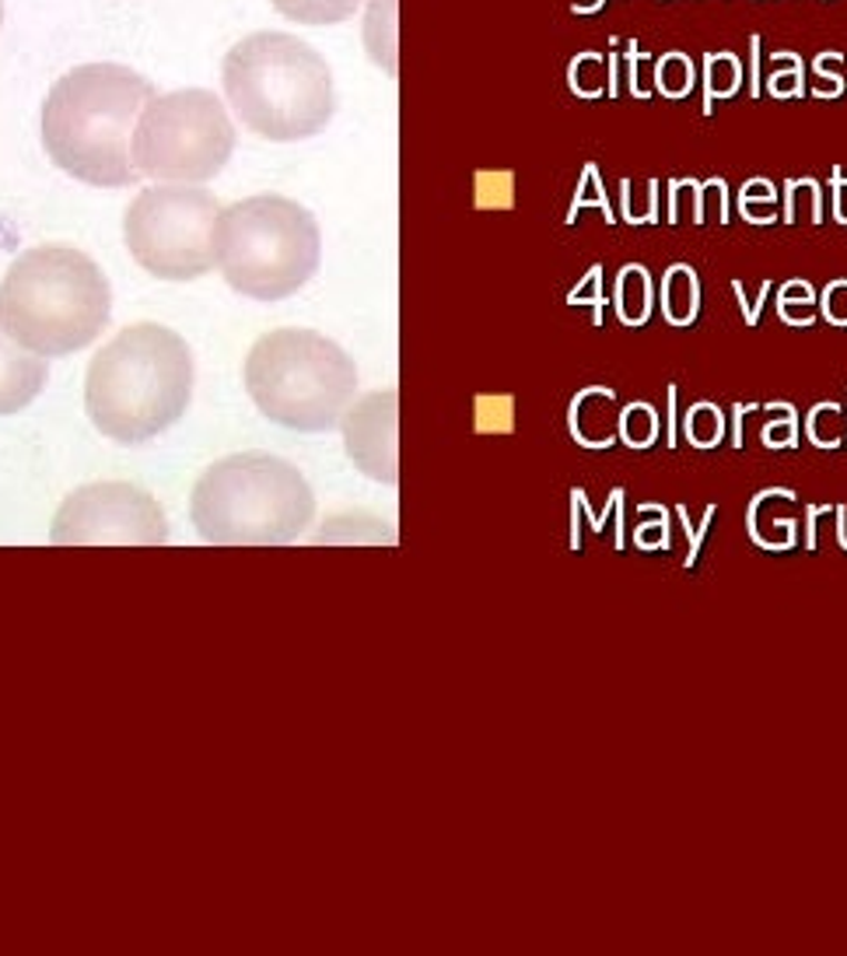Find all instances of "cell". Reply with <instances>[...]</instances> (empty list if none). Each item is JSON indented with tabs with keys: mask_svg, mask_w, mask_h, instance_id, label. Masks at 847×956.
<instances>
[{
	"mask_svg": "<svg viewBox=\"0 0 847 956\" xmlns=\"http://www.w3.org/2000/svg\"><path fill=\"white\" fill-rule=\"evenodd\" d=\"M641 60H644L641 46L631 39V42H627V88H631L634 99H648V95H651V91L641 85Z\"/></svg>",
	"mask_w": 847,
	"mask_h": 956,
	"instance_id": "23",
	"label": "cell"
},
{
	"mask_svg": "<svg viewBox=\"0 0 847 956\" xmlns=\"http://www.w3.org/2000/svg\"><path fill=\"white\" fill-rule=\"evenodd\" d=\"M112 316V288L91 256L70 246L21 253L0 280V326L39 357L85 351Z\"/></svg>",
	"mask_w": 847,
	"mask_h": 956,
	"instance_id": "3",
	"label": "cell"
},
{
	"mask_svg": "<svg viewBox=\"0 0 847 956\" xmlns=\"http://www.w3.org/2000/svg\"><path fill=\"white\" fill-rule=\"evenodd\" d=\"M656 88L666 95V99H687V95L693 91V63L687 53L672 50L666 53L659 63H656Z\"/></svg>",
	"mask_w": 847,
	"mask_h": 956,
	"instance_id": "18",
	"label": "cell"
},
{
	"mask_svg": "<svg viewBox=\"0 0 847 956\" xmlns=\"http://www.w3.org/2000/svg\"><path fill=\"white\" fill-rule=\"evenodd\" d=\"M757 204H767V207L778 204V189H774L767 179H749V183L742 186V194H739V207H742V214H746V210H754Z\"/></svg>",
	"mask_w": 847,
	"mask_h": 956,
	"instance_id": "22",
	"label": "cell"
},
{
	"mask_svg": "<svg viewBox=\"0 0 847 956\" xmlns=\"http://www.w3.org/2000/svg\"><path fill=\"white\" fill-rule=\"evenodd\" d=\"M189 515L197 533L217 546H284L316 519V494L287 460L238 452L200 476Z\"/></svg>",
	"mask_w": 847,
	"mask_h": 956,
	"instance_id": "4",
	"label": "cell"
},
{
	"mask_svg": "<svg viewBox=\"0 0 847 956\" xmlns=\"http://www.w3.org/2000/svg\"><path fill=\"white\" fill-rule=\"evenodd\" d=\"M585 204H599L602 210H607V221H613V214H610V207H607V189H602V179H599V169L595 165L589 161L585 165V179H582V189H578V200L571 204V214H568V221L574 218L578 210H582Z\"/></svg>",
	"mask_w": 847,
	"mask_h": 956,
	"instance_id": "20",
	"label": "cell"
},
{
	"mask_svg": "<svg viewBox=\"0 0 847 956\" xmlns=\"http://www.w3.org/2000/svg\"><path fill=\"white\" fill-rule=\"evenodd\" d=\"M50 365L46 357L14 344L4 326H0V417L26 411V406L42 393Z\"/></svg>",
	"mask_w": 847,
	"mask_h": 956,
	"instance_id": "12",
	"label": "cell"
},
{
	"mask_svg": "<svg viewBox=\"0 0 847 956\" xmlns=\"http://www.w3.org/2000/svg\"><path fill=\"white\" fill-rule=\"evenodd\" d=\"M840 53H819L812 60V70L819 81H827V88L819 91V99H837V95H844V75H840Z\"/></svg>",
	"mask_w": 847,
	"mask_h": 956,
	"instance_id": "21",
	"label": "cell"
},
{
	"mask_svg": "<svg viewBox=\"0 0 847 956\" xmlns=\"http://www.w3.org/2000/svg\"><path fill=\"white\" fill-rule=\"evenodd\" d=\"M193 400V354L176 329L137 323L95 354L85 378V411L119 445L168 432Z\"/></svg>",
	"mask_w": 847,
	"mask_h": 956,
	"instance_id": "2",
	"label": "cell"
},
{
	"mask_svg": "<svg viewBox=\"0 0 847 956\" xmlns=\"http://www.w3.org/2000/svg\"><path fill=\"white\" fill-rule=\"evenodd\" d=\"M746 75L736 53H708L705 57V116L715 112V99H732L742 88Z\"/></svg>",
	"mask_w": 847,
	"mask_h": 956,
	"instance_id": "14",
	"label": "cell"
},
{
	"mask_svg": "<svg viewBox=\"0 0 847 956\" xmlns=\"http://www.w3.org/2000/svg\"><path fill=\"white\" fill-rule=\"evenodd\" d=\"M774 60L785 63V70H774L770 81H767V91L774 95V99H798L806 88V67L802 60H798V53H774Z\"/></svg>",
	"mask_w": 847,
	"mask_h": 956,
	"instance_id": "19",
	"label": "cell"
},
{
	"mask_svg": "<svg viewBox=\"0 0 847 956\" xmlns=\"http://www.w3.org/2000/svg\"><path fill=\"white\" fill-rule=\"evenodd\" d=\"M697 302H700V288H697V274L690 267H669L666 284H662V308H666V319L672 326H687L697 316Z\"/></svg>",
	"mask_w": 847,
	"mask_h": 956,
	"instance_id": "13",
	"label": "cell"
},
{
	"mask_svg": "<svg viewBox=\"0 0 847 956\" xmlns=\"http://www.w3.org/2000/svg\"><path fill=\"white\" fill-rule=\"evenodd\" d=\"M50 540L57 546H161L168 543V522L161 505L134 484H88L67 494Z\"/></svg>",
	"mask_w": 847,
	"mask_h": 956,
	"instance_id": "10",
	"label": "cell"
},
{
	"mask_svg": "<svg viewBox=\"0 0 847 956\" xmlns=\"http://www.w3.org/2000/svg\"><path fill=\"white\" fill-rule=\"evenodd\" d=\"M246 390L263 417L292 432L341 427L357 396L351 354L316 329H274L246 357Z\"/></svg>",
	"mask_w": 847,
	"mask_h": 956,
	"instance_id": "6",
	"label": "cell"
},
{
	"mask_svg": "<svg viewBox=\"0 0 847 956\" xmlns=\"http://www.w3.org/2000/svg\"><path fill=\"white\" fill-rule=\"evenodd\" d=\"M400 396L396 390L368 393L347 406L341 421L351 463L378 484L400 481Z\"/></svg>",
	"mask_w": 847,
	"mask_h": 956,
	"instance_id": "11",
	"label": "cell"
},
{
	"mask_svg": "<svg viewBox=\"0 0 847 956\" xmlns=\"http://www.w3.org/2000/svg\"><path fill=\"white\" fill-rule=\"evenodd\" d=\"M568 81H571V91L582 95V99H599V95H607L610 91V57L582 53L568 67Z\"/></svg>",
	"mask_w": 847,
	"mask_h": 956,
	"instance_id": "17",
	"label": "cell"
},
{
	"mask_svg": "<svg viewBox=\"0 0 847 956\" xmlns=\"http://www.w3.org/2000/svg\"><path fill=\"white\" fill-rule=\"evenodd\" d=\"M274 8L284 18L302 21V26H329V21L351 18L361 8V0H274Z\"/></svg>",
	"mask_w": 847,
	"mask_h": 956,
	"instance_id": "16",
	"label": "cell"
},
{
	"mask_svg": "<svg viewBox=\"0 0 847 956\" xmlns=\"http://www.w3.org/2000/svg\"><path fill=\"white\" fill-rule=\"evenodd\" d=\"M221 204L204 186L158 183L127 207V249L151 277L197 280L217 267Z\"/></svg>",
	"mask_w": 847,
	"mask_h": 956,
	"instance_id": "9",
	"label": "cell"
},
{
	"mask_svg": "<svg viewBox=\"0 0 847 956\" xmlns=\"http://www.w3.org/2000/svg\"><path fill=\"white\" fill-rule=\"evenodd\" d=\"M844 295H847V280H837L827 288V295H823V313H827L830 323L844 326L847 323V308H844Z\"/></svg>",
	"mask_w": 847,
	"mask_h": 956,
	"instance_id": "24",
	"label": "cell"
},
{
	"mask_svg": "<svg viewBox=\"0 0 847 956\" xmlns=\"http://www.w3.org/2000/svg\"><path fill=\"white\" fill-rule=\"evenodd\" d=\"M225 95L235 116L266 140H302L333 116L329 63L287 32H256L225 57Z\"/></svg>",
	"mask_w": 847,
	"mask_h": 956,
	"instance_id": "5",
	"label": "cell"
},
{
	"mask_svg": "<svg viewBox=\"0 0 847 956\" xmlns=\"http://www.w3.org/2000/svg\"><path fill=\"white\" fill-rule=\"evenodd\" d=\"M235 151V127L214 91L183 88L155 95L134 130V169L155 183H207Z\"/></svg>",
	"mask_w": 847,
	"mask_h": 956,
	"instance_id": "8",
	"label": "cell"
},
{
	"mask_svg": "<svg viewBox=\"0 0 847 956\" xmlns=\"http://www.w3.org/2000/svg\"><path fill=\"white\" fill-rule=\"evenodd\" d=\"M0 21H4V0H0Z\"/></svg>",
	"mask_w": 847,
	"mask_h": 956,
	"instance_id": "26",
	"label": "cell"
},
{
	"mask_svg": "<svg viewBox=\"0 0 847 956\" xmlns=\"http://www.w3.org/2000/svg\"><path fill=\"white\" fill-rule=\"evenodd\" d=\"M151 99V81L124 63L75 67L42 102V145L57 169L88 186H130L140 179L134 130Z\"/></svg>",
	"mask_w": 847,
	"mask_h": 956,
	"instance_id": "1",
	"label": "cell"
},
{
	"mask_svg": "<svg viewBox=\"0 0 847 956\" xmlns=\"http://www.w3.org/2000/svg\"><path fill=\"white\" fill-rule=\"evenodd\" d=\"M749 95L760 99V36L749 39Z\"/></svg>",
	"mask_w": 847,
	"mask_h": 956,
	"instance_id": "25",
	"label": "cell"
},
{
	"mask_svg": "<svg viewBox=\"0 0 847 956\" xmlns=\"http://www.w3.org/2000/svg\"><path fill=\"white\" fill-rule=\"evenodd\" d=\"M617 308L627 326H641L651 313V280L644 267H623L617 280Z\"/></svg>",
	"mask_w": 847,
	"mask_h": 956,
	"instance_id": "15",
	"label": "cell"
},
{
	"mask_svg": "<svg viewBox=\"0 0 847 956\" xmlns=\"http://www.w3.org/2000/svg\"><path fill=\"white\" fill-rule=\"evenodd\" d=\"M323 235L316 218L295 200L259 194L221 210L217 267L238 295L280 302L316 277Z\"/></svg>",
	"mask_w": 847,
	"mask_h": 956,
	"instance_id": "7",
	"label": "cell"
}]
</instances>
